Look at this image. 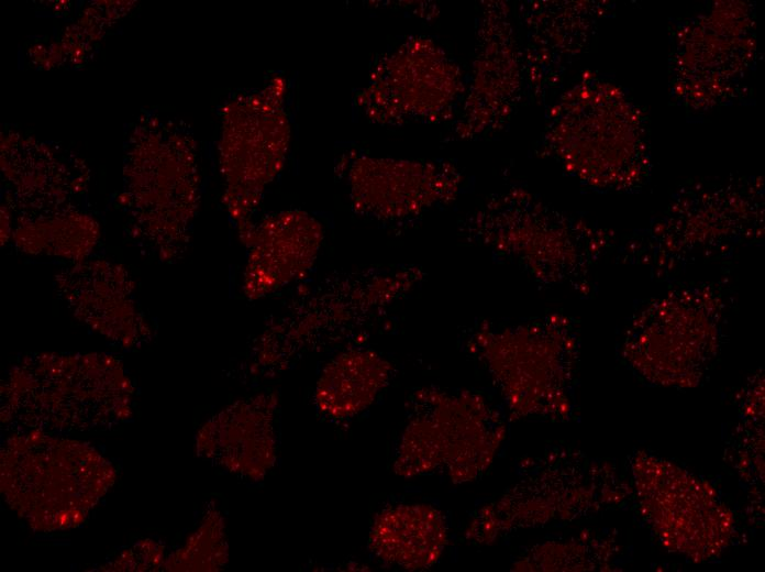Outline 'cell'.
<instances>
[{
  "label": "cell",
  "instance_id": "6da1fadb",
  "mask_svg": "<svg viewBox=\"0 0 765 572\" xmlns=\"http://www.w3.org/2000/svg\"><path fill=\"white\" fill-rule=\"evenodd\" d=\"M414 265L337 271L296 294L262 336L259 361L281 365L318 338L352 331L387 312L423 280Z\"/></svg>",
  "mask_w": 765,
  "mask_h": 572
},
{
  "label": "cell",
  "instance_id": "52a82bcc",
  "mask_svg": "<svg viewBox=\"0 0 765 572\" xmlns=\"http://www.w3.org/2000/svg\"><path fill=\"white\" fill-rule=\"evenodd\" d=\"M391 363L367 348L342 351L323 366L314 389L318 409L345 419L368 408L388 385Z\"/></svg>",
  "mask_w": 765,
  "mask_h": 572
},
{
  "label": "cell",
  "instance_id": "7a4b0ae2",
  "mask_svg": "<svg viewBox=\"0 0 765 572\" xmlns=\"http://www.w3.org/2000/svg\"><path fill=\"white\" fill-rule=\"evenodd\" d=\"M288 82L273 76L242 99L236 145L223 152V174L228 187L225 201L236 220L243 240L255 222L264 194L281 173L291 139Z\"/></svg>",
  "mask_w": 765,
  "mask_h": 572
},
{
  "label": "cell",
  "instance_id": "3957f363",
  "mask_svg": "<svg viewBox=\"0 0 765 572\" xmlns=\"http://www.w3.org/2000/svg\"><path fill=\"white\" fill-rule=\"evenodd\" d=\"M567 328L558 319L497 328L481 326L472 346L507 402L518 409L558 403L568 378Z\"/></svg>",
  "mask_w": 765,
  "mask_h": 572
},
{
  "label": "cell",
  "instance_id": "ba28073f",
  "mask_svg": "<svg viewBox=\"0 0 765 572\" xmlns=\"http://www.w3.org/2000/svg\"><path fill=\"white\" fill-rule=\"evenodd\" d=\"M444 542L441 516L425 505H398L381 510L369 537L370 550L380 560L411 570L436 561Z\"/></svg>",
  "mask_w": 765,
  "mask_h": 572
},
{
  "label": "cell",
  "instance_id": "277c9868",
  "mask_svg": "<svg viewBox=\"0 0 765 572\" xmlns=\"http://www.w3.org/2000/svg\"><path fill=\"white\" fill-rule=\"evenodd\" d=\"M323 239L322 222L308 211L291 209L264 217L244 240L248 246L245 296L257 300L302 280L315 264Z\"/></svg>",
  "mask_w": 765,
  "mask_h": 572
},
{
  "label": "cell",
  "instance_id": "8992f818",
  "mask_svg": "<svg viewBox=\"0 0 765 572\" xmlns=\"http://www.w3.org/2000/svg\"><path fill=\"white\" fill-rule=\"evenodd\" d=\"M274 393L258 394L223 410L203 428L199 446L234 472L263 477L276 454Z\"/></svg>",
  "mask_w": 765,
  "mask_h": 572
},
{
  "label": "cell",
  "instance_id": "5b68a950",
  "mask_svg": "<svg viewBox=\"0 0 765 572\" xmlns=\"http://www.w3.org/2000/svg\"><path fill=\"white\" fill-rule=\"evenodd\" d=\"M346 175L354 210L382 221L415 217L457 188L450 172L402 161L357 157Z\"/></svg>",
  "mask_w": 765,
  "mask_h": 572
}]
</instances>
